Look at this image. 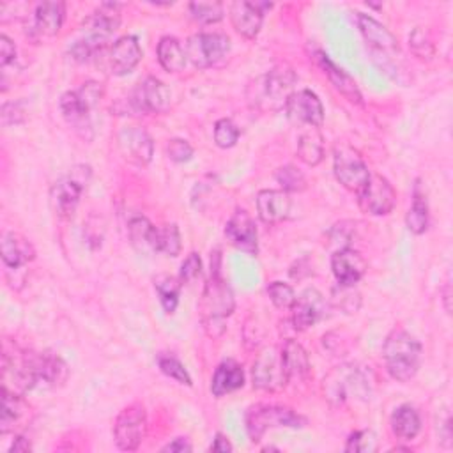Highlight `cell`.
<instances>
[{"instance_id": "obj_1", "label": "cell", "mask_w": 453, "mask_h": 453, "mask_svg": "<svg viewBox=\"0 0 453 453\" xmlns=\"http://www.w3.org/2000/svg\"><path fill=\"white\" fill-rule=\"evenodd\" d=\"M234 306V292L219 273V251L216 250L211 258V276L200 301L202 326L209 336L218 338L225 333V319L232 315Z\"/></svg>"}, {"instance_id": "obj_2", "label": "cell", "mask_w": 453, "mask_h": 453, "mask_svg": "<svg viewBox=\"0 0 453 453\" xmlns=\"http://www.w3.org/2000/svg\"><path fill=\"white\" fill-rule=\"evenodd\" d=\"M119 4H101L90 16L85 18L81 25V37L71 46V55L78 62L94 58L99 50L106 46L108 37L120 25Z\"/></svg>"}, {"instance_id": "obj_3", "label": "cell", "mask_w": 453, "mask_h": 453, "mask_svg": "<svg viewBox=\"0 0 453 453\" xmlns=\"http://www.w3.org/2000/svg\"><path fill=\"white\" fill-rule=\"evenodd\" d=\"M382 357L386 363L388 373L398 382H409L419 368L421 361V345L419 342L403 329H395L388 334Z\"/></svg>"}, {"instance_id": "obj_4", "label": "cell", "mask_w": 453, "mask_h": 453, "mask_svg": "<svg viewBox=\"0 0 453 453\" xmlns=\"http://www.w3.org/2000/svg\"><path fill=\"white\" fill-rule=\"evenodd\" d=\"M103 88L97 81H87L78 90H69L60 97V111L65 122L85 140L92 138L90 111L99 103Z\"/></svg>"}, {"instance_id": "obj_5", "label": "cell", "mask_w": 453, "mask_h": 453, "mask_svg": "<svg viewBox=\"0 0 453 453\" xmlns=\"http://www.w3.org/2000/svg\"><path fill=\"white\" fill-rule=\"evenodd\" d=\"M244 423L251 442H258L269 428H303L308 419L290 407L257 403L246 411Z\"/></svg>"}, {"instance_id": "obj_6", "label": "cell", "mask_w": 453, "mask_h": 453, "mask_svg": "<svg viewBox=\"0 0 453 453\" xmlns=\"http://www.w3.org/2000/svg\"><path fill=\"white\" fill-rule=\"evenodd\" d=\"M88 180H90V166L76 165L51 186L50 200L57 216L64 219L73 218Z\"/></svg>"}, {"instance_id": "obj_7", "label": "cell", "mask_w": 453, "mask_h": 453, "mask_svg": "<svg viewBox=\"0 0 453 453\" xmlns=\"http://www.w3.org/2000/svg\"><path fill=\"white\" fill-rule=\"evenodd\" d=\"M322 391L331 403L342 405L349 398H357V396L366 398L368 380L357 366L342 365V366H336L333 372H329V375L324 379Z\"/></svg>"}, {"instance_id": "obj_8", "label": "cell", "mask_w": 453, "mask_h": 453, "mask_svg": "<svg viewBox=\"0 0 453 453\" xmlns=\"http://www.w3.org/2000/svg\"><path fill=\"white\" fill-rule=\"evenodd\" d=\"M94 60L110 74L124 76L129 74L142 60V48L134 35H122L110 46L99 50Z\"/></svg>"}, {"instance_id": "obj_9", "label": "cell", "mask_w": 453, "mask_h": 453, "mask_svg": "<svg viewBox=\"0 0 453 453\" xmlns=\"http://www.w3.org/2000/svg\"><path fill=\"white\" fill-rule=\"evenodd\" d=\"M334 177L336 180L349 191L356 195L365 188L370 179V170L363 161L361 154L350 145H336L334 147Z\"/></svg>"}, {"instance_id": "obj_10", "label": "cell", "mask_w": 453, "mask_h": 453, "mask_svg": "<svg viewBox=\"0 0 453 453\" xmlns=\"http://www.w3.org/2000/svg\"><path fill=\"white\" fill-rule=\"evenodd\" d=\"M147 434V412L142 403L122 409L113 423V439L119 449L134 451Z\"/></svg>"}, {"instance_id": "obj_11", "label": "cell", "mask_w": 453, "mask_h": 453, "mask_svg": "<svg viewBox=\"0 0 453 453\" xmlns=\"http://www.w3.org/2000/svg\"><path fill=\"white\" fill-rule=\"evenodd\" d=\"M230 50V39L225 34H195L186 41V58L198 69H207L219 62Z\"/></svg>"}, {"instance_id": "obj_12", "label": "cell", "mask_w": 453, "mask_h": 453, "mask_svg": "<svg viewBox=\"0 0 453 453\" xmlns=\"http://www.w3.org/2000/svg\"><path fill=\"white\" fill-rule=\"evenodd\" d=\"M251 379H253V388L257 389L278 391L285 388L288 379L283 370L281 356L274 347H265L264 350H260V354L253 361Z\"/></svg>"}, {"instance_id": "obj_13", "label": "cell", "mask_w": 453, "mask_h": 453, "mask_svg": "<svg viewBox=\"0 0 453 453\" xmlns=\"http://www.w3.org/2000/svg\"><path fill=\"white\" fill-rule=\"evenodd\" d=\"M359 207L372 216L389 214L396 203V193L389 180L379 173H370L368 182L357 193Z\"/></svg>"}, {"instance_id": "obj_14", "label": "cell", "mask_w": 453, "mask_h": 453, "mask_svg": "<svg viewBox=\"0 0 453 453\" xmlns=\"http://www.w3.org/2000/svg\"><path fill=\"white\" fill-rule=\"evenodd\" d=\"M129 104L138 113H163L170 106V90L161 80L147 76L133 90Z\"/></svg>"}, {"instance_id": "obj_15", "label": "cell", "mask_w": 453, "mask_h": 453, "mask_svg": "<svg viewBox=\"0 0 453 453\" xmlns=\"http://www.w3.org/2000/svg\"><path fill=\"white\" fill-rule=\"evenodd\" d=\"M287 117L301 126L320 127L324 122V106L315 92L303 88L294 90L285 103Z\"/></svg>"}, {"instance_id": "obj_16", "label": "cell", "mask_w": 453, "mask_h": 453, "mask_svg": "<svg viewBox=\"0 0 453 453\" xmlns=\"http://www.w3.org/2000/svg\"><path fill=\"white\" fill-rule=\"evenodd\" d=\"M296 83H297V76L290 67L287 65L274 67L260 80L258 99H264L271 110L281 108L285 106L288 96L294 92Z\"/></svg>"}, {"instance_id": "obj_17", "label": "cell", "mask_w": 453, "mask_h": 453, "mask_svg": "<svg viewBox=\"0 0 453 453\" xmlns=\"http://www.w3.org/2000/svg\"><path fill=\"white\" fill-rule=\"evenodd\" d=\"M117 143L120 149V154L138 166H143L150 163L154 154V145L145 129L140 126H126L117 134Z\"/></svg>"}, {"instance_id": "obj_18", "label": "cell", "mask_w": 453, "mask_h": 453, "mask_svg": "<svg viewBox=\"0 0 453 453\" xmlns=\"http://www.w3.org/2000/svg\"><path fill=\"white\" fill-rule=\"evenodd\" d=\"M292 310V326L296 331H306L326 317L327 303L317 288H306L296 297Z\"/></svg>"}, {"instance_id": "obj_19", "label": "cell", "mask_w": 453, "mask_h": 453, "mask_svg": "<svg viewBox=\"0 0 453 453\" xmlns=\"http://www.w3.org/2000/svg\"><path fill=\"white\" fill-rule=\"evenodd\" d=\"M269 2L239 0L230 5V19L235 32L246 39H255L262 28L264 12L271 9Z\"/></svg>"}, {"instance_id": "obj_20", "label": "cell", "mask_w": 453, "mask_h": 453, "mask_svg": "<svg viewBox=\"0 0 453 453\" xmlns=\"http://www.w3.org/2000/svg\"><path fill=\"white\" fill-rule=\"evenodd\" d=\"M225 237L237 250L257 257L258 253V232L253 218L244 211L237 209L225 225Z\"/></svg>"}, {"instance_id": "obj_21", "label": "cell", "mask_w": 453, "mask_h": 453, "mask_svg": "<svg viewBox=\"0 0 453 453\" xmlns=\"http://www.w3.org/2000/svg\"><path fill=\"white\" fill-rule=\"evenodd\" d=\"M65 5L64 2L46 0L39 2L34 11V21L30 27V34L34 39H50L55 37L64 23Z\"/></svg>"}, {"instance_id": "obj_22", "label": "cell", "mask_w": 453, "mask_h": 453, "mask_svg": "<svg viewBox=\"0 0 453 453\" xmlns=\"http://www.w3.org/2000/svg\"><path fill=\"white\" fill-rule=\"evenodd\" d=\"M356 19H357V27H359L365 41L368 42V46L373 51L382 53V55L398 53V39L382 23H379L377 19H373L372 16L363 14V12H357Z\"/></svg>"}, {"instance_id": "obj_23", "label": "cell", "mask_w": 453, "mask_h": 453, "mask_svg": "<svg viewBox=\"0 0 453 453\" xmlns=\"http://www.w3.org/2000/svg\"><path fill=\"white\" fill-rule=\"evenodd\" d=\"M331 269H333V274L338 283L356 285L366 271V262L359 251H356L352 248H343V250H336L333 253Z\"/></svg>"}, {"instance_id": "obj_24", "label": "cell", "mask_w": 453, "mask_h": 453, "mask_svg": "<svg viewBox=\"0 0 453 453\" xmlns=\"http://www.w3.org/2000/svg\"><path fill=\"white\" fill-rule=\"evenodd\" d=\"M290 207V196L283 189H262L257 195L258 218L267 225H276L287 219Z\"/></svg>"}, {"instance_id": "obj_25", "label": "cell", "mask_w": 453, "mask_h": 453, "mask_svg": "<svg viewBox=\"0 0 453 453\" xmlns=\"http://www.w3.org/2000/svg\"><path fill=\"white\" fill-rule=\"evenodd\" d=\"M34 363H35L37 386L57 388V386H62L67 380L69 370H67L65 361L58 354H55L51 350L35 352L34 354Z\"/></svg>"}, {"instance_id": "obj_26", "label": "cell", "mask_w": 453, "mask_h": 453, "mask_svg": "<svg viewBox=\"0 0 453 453\" xmlns=\"http://www.w3.org/2000/svg\"><path fill=\"white\" fill-rule=\"evenodd\" d=\"M0 255L7 269H21L25 264L34 260L35 250L28 239L19 234L5 232L0 239Z\"/></svg>"}, {"instance_id": "obj_27", "label": "cell", "mask_w": 453, "mask_h": 453, "mask_svg": "<svg viewBox=\"0 0 453 453\" xmlns=\"http://www.w3.org/2000/svg\"><path fill=\"white\" fill-rule=\"evenodd\" d=\"M315 58H317V64L319 67L322 69V73L329 78L331 85L350 103H356V104H361L363 103V97H361V92L354 81V78H350L342 67H338L324 51H317L315 53Z\"/></svg>"}, {"instance_id": "obj_28", "label": "cell", "mask_w": 453, "mask_h": 453, "mask_svg": "<svg viewBox=\"0 0 453 453\" xmlns=\"http://www.w3.org/2000/svg\"><path fill=\"white\" fill-rule=\"evenodd\" d=\"M283 370L287 373V379L292 382H306L311 372L310 357L304 350V347L296 340H287L280 350Z\"/></svg>"}, {"instance_id": "obj_29", "label": "cell", "mask_w": 453, "mask_h": 453, "mask_svg": "<svg viewBox=\"0 0 453 453\" xmlns=\"http://www.w3.org/2000/svg\"><path fill=\"white\" fill-rule=\"evenodd\" d=\"M30 409L21 398L19 393H14L7 388H2V418H0V432L5 435L9 432H16L28 421Z\"/></svg>"}, {"instance_id": "obj_30", "label": "cell", "mask_w": 453, "mask_h": 453, "mask_svg": "<svg viewBox=\"0 0 453 453\" xmlns=\"http://www.w3.org/2000/svg\"><path fill=\"white\" fill-rule=\"evenodd\" d=\"M242 386H244V370L237 361L226 359L218 365L211 379V393L214 396L218 398L225 396L232 391H237Z\"/></svg>"}, {"instance_id": "obj_31", "label": "cell", "mask_w": 453, "mask_h": 453, "mask_svg": "<svg viewBox=\"0 0 453 453\" xmlns=\"http://www.w3.org/2000/svg\"><path fill=\"white\" fill-rule=\"evenodd\" d=\"M389 423H391V430H393L395 437H398L400 441H412L421 430L419 412L409 403L396 407L391 414Z\"/></svg>"}, {"instance_id": "obj_32", "label": "cell", "mask_w": 453, "mask_h": 453, "mask_svg": "<svg viewBox=\"0 0 453 453\" xmlns=\"http://www.w3.org/2000/svg\"><path fill=\"white\" fill-rule=\"evenodd\" d=\"M156 55L157 60L161 64V67L168 73H179L184 69L186 65V53L184 48L180 46L179 39L172 37V35H165L159 39L157 48H156Z\"/></svg>"}, {"instance_id": "obj_33", "label": "cell", "mask_w": 453, "mask_h": 453, "mask_svg": "<svg viewBox=\"0 0 453 453\" xmlns=\"http://www.w3.org/2000/svg\"><path fill=\"white\" fill-rule=\"evenodd\" d=\"M156 228L147 218L134 216L127 223V234L131 244L140 253H156Z\"/></svg>"}, {"instance_id": "obj_34", "label": "cell", "mask_w": 453, "mask_h": 453, "mask_svg": "<svg viewBox=\"0 0 453 453\" xmlns=\"http://www.w3.org/2000/svg\"><path fill=\"white\" fill-rule=\"evenodd\" d=\"M297 157L308 166H317L324 159V138L319 127H308L297 140Z\"/></svg>"}, {"instance_id": "obj_35", "label": "cell", "mask_w": 453, "mask_h": 453, "mask_svg": "<svg viewBox=\"0 0 453 453\" xmlns=\"http://www.w3.org/2000/svg\"><path fill=\"white\" fill-rule=\"evenodd\" d=\"M405 225L416 235L423 234L428 228V203H426L425 193H421V189H419V184H416V188H414L412 205L407 211Z\"/></svg>"}, {"instance_id": "obj_36", "label": "cell", "mask_w": 453, "mask_h": 453, "mask_svg": "<svg viewBox=\"0 0 453 453\" xmlns=\"http://www.w3.org/2000/svg\"><path fill=\"white\" fill-rule=\"evenodd\" d=\"M180 280L161 274L154 280V288L159 296V303L166 313H173L177 304H179V292H180Z\"/></svg>"}, {"instance_id": "obj_37", "label": "cell", "mask_w": 453, "mask_h": 453, "mask_svg": "<svg viewBox=\"0 0 453 453\" xmlns=\"http://www.w3.org/2000/svg\"><path fill=\"white\" fill-rule=\"evenodd\" d=\"M180 234L177 225H163L156 228V253H165L166 257H177L180 253Z\"/></svg>"}, {"instance_id": "obj_38", "label": "cell", "mask_w": 453, "mask_h": 453, "mask_svg": "<svg viewBox=\"0 0 453 453\" xmlns=\"http://www.w3.org/2000/svg\"><path fill=\"white\" fill-rule=\"evenodd\" d=\"M331 301L333 304L345 311V313H356L361 306V296L359 292L354 288V285H342L338 283L333 290H331Z\"/></svg>"}, {"instance_id": "obj_39", "label": "cell", "mask_w": 453, "mask_h": 453, "mask_svg": "<svg viewBox=\"0 0 453 453\" xmlns=\"http://www.w3.org/2000/svg\"><path fill=\"white\" fill-rule=\"evenodd\" d=\"M189 14L195 21L202 25H212L223 19L225 9L221 2H191Z\"/></svg>"}, {"instance_id": "obj_40", "label": "cell", "mask_w": 453, "mask_h": 453, "mask_svg": "<svg viewBox=\"0 0 453 453\" xmlns=\"http://www.w3.org/2000/svg\"><path fill=\"white\" fill-rule=\"evenodd\" d=\"M157 366H159V370L166 377L177 380L179 384L191 386V375L188 373L186 366L175 356H172V354H159L157 356Z\"/></svg>"}, {"instance_id": "obj_41", "label": "cell", "mask_w": 453, "mask_h": 453, "mask_svg": "<svg viewBox=\"0 0 453 453\" xmlns=\"http://www.w3.org/2000/svg\"><path fill=\"white\" fill-rule=\"evenodd\" d=\"M276 180L281 184V189L287 193L288 191H303L306 188L304 173L292 165H285V166L278 168Z\"/></svg>"}, {"instance_id": "obj_42", "label": "cell", "mask_w": 453, "mask_h": 453, "mask_svg": "<svg viewBox=\"0 0 453 453\" xmlns=\"http://www.w3.org/2000/svg\"><path fill=\"white\" fill-rule=\"evenodd\" d=\"M239 140V129L230 119H219L214 124V143L221 149H230Z\"/></svg>"}, {"instance_id": "obj_43", "label": "cell", "mask_w": 453, "mask_h": 453, "mask_svg": "<svg viewBox=\"0 0 453 453\" xmlns=\"http://www.w3.org/2000/svg\"><path fill=\"white\" fill-rule=\"evenodd\" d=\"M267 294H269V299L271 303L280 308V310H285V308H290L296 301V292L290 285L283 283V281H271L267 285Z\"/></svg>"}, {"instance_id": "obj_44", "label": "cell", "mask_w": 453, "mask_h": 453, "mask_svg": "<svg viewBox=\"0 0 453 453\" xmlns=\"http://www.w3.org/2000/svg\"><path fill=\"white\" fill-rule=\"evenodd\" d=\"M375 449V434L372 430L352 432L345 442V451L368 453Z\"/></svg>"}, {"instance_id": "obj_45", "label": "cell", "mask_w": 453, "mask_h": 453, "mask_svg": "<svg viewBox=\"0 0 453 453\" xmlns=\"http://www.w3.org/2000/svg\"><path fill=\"white\" fill-rule=\"evenodd\" d=\"M409 48L421 60H425V58L428 60V58L434 57L432 41H430V37L426 35V32L423 28H414V32L409 35Z\"/></svg>"}, {"instance_id": "obj_46", "label": "cell", "mask_w": 453, "mask_h": 453, "mask_svg": "<svg viewBox=\"0 0 453 453\" xmlns=\"http://www.w3.org/2000/svg\"><path fill=\"white\" fill-rule=\"evenodd\" d=\"M166 154L175 163H186L193 157V147L182 138H173L166 145Z\"/></svg>"}, {"instance_id": "obj_47", "label": "cell", "mask_w": 453, "mask_h": 453, "mask_svg": "<svg viewBox=\"0 0 453 453\" xmlns=\"http://www.w3.org/2000/svg\"><path fill=\"white\" fill-rule=\"evenodd\" d=\"M202 273V260L198 257V253H189L184 262L180 264V273H179V280L180 283H189L193 281L198 274Z\"/></svg>"}, {"instance_id": "obj_48", "label": "cell", "mask_w": 453, "mask_h": 453, "mask_svg": "<svg viewBox=\"0 0 453 453\" xmlns=\"http://www.w3.org/2000/svg\"><path fill=\"white\" fill-rule=\"evenodd\" d=\"M2 124L11 126V124H21L25 120V110L21 101H11L2 104Z\"/></svg>"}, {"instance_id": "obj_49", "label": "cell", "mask_w": 453, "mask_h": 453, "mask_svg": "<svg viewBox=\"0 0 453 453\" xmlns=\"http://www.w3.org/2000/svg\"><path fill=\"white\" fill-rule=\"evenodd\" d=\"M16 58V46L12 42L11 37H7L5 34L0 35V65L5 67L7 64H11Z\"/></svg>"}, {"instance_id": "obj_50", "label": "cell", "mask_w": 453, "mask_h": 453, "mask_svg": "<svg viewBox=\"0 0 453 453\" xmlns=\"http://www.w3.org/2000/svg\"><path fill=\"white\" fill-rule=\"evenodd\" d=\"M193 446L188 441V437H177L172 442H168L166 446H163V451H170V453H184V451H191Z\"/></svg>"}, {"instance_id": "obj_51", "label": "cell", "mask_w": 453, "mask_h": 453, "mask_svg": "<svg viewBox=\"0 0 453 453\" xmlns=\"http://www.w3.org/2000/svg\"><path fill=\"white\" fill-rule=\"evenodd\" d=\"M211 451H218V453H228V451H232V444H230L228 437H226L225 434L218 432V434L214 435L212 444H211Z\"/></svg>"}, {"instance_id": "obj_52", "label": "cell", "mask_w": 453, "mask_h": 453, "mask_svg": "<svg viewBox=\"0 0 453 453\" xmlns=\"http://www.w3.org/2000/svg\"><path fill=\"white\" fill-rule=\"evenodd\" d=\"M439 437H441V441H446L444 446L451 444V419L448 414H446L444 423L439 426Z\"/></svg>"}, {"instance_id": "obj_53", "label": "cell", "mask_w": 453, "mask_h": 453, "mask_svg": "<svg viewBox=\"0 0 453 453\" xmlns=\"http://www.w3.org/2000/svg\"><path fill=\"white\" fill-rule=\"evenodd\" d=\"M30 449H32V446H30L28 439L23 437V435H16L11 448H9V451H12V453L14 451H30Z\"/></svg>"}]
</instances>
